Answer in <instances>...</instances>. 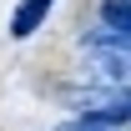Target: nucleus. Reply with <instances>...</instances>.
I'll return each instance as SVG.
<instances>
[{"label": "nucleus", "mask_w": 131, "mask_h": 131, "mask_svg": "<svg viewBox=\"0 0 131 131\" xmlns=\"http://www.w3.org/2000/svg\"><path fill=\"white\" fill-rule=\"evenodd\" d=\"M50 5H56V0H25L15 15H10V35H15V40H25V35H30L35 25L50 15Z\"/></svg>", "instance_id": "nucleus-2"}, {"label": "nucleus", "mask_w": 131, "mask_h": 131, "mask_svg": "<svg viewBox=\"0 0 131 131\" xmlns=\"http://www.w3.org/2000/svg\"><path fill=\"white\" fill-rule=\"evenodd\" d=\"M56 131H111V126H96V121H66V126H56Z\"/></svg>", "instance_id": "nucleus-3"}, {"label": "nucleus", "mask_w": 131, "mask_h": 131, "mask_svg": "<svg viewBox=\"0 0 131 131\" xmlns=\"http://www.w3.org/2000/svg\"><path fill=\"white\" fill-rule=\"evenodd\" d=\"M81 121H96V126H121V121H131V86H111V91H81Z\"/></svg>", "instance_id": "nucleus-1"}]
</instances>
